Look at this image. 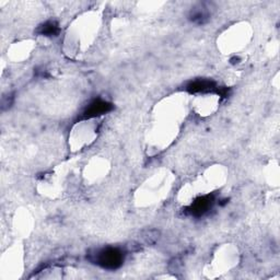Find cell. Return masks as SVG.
Masks as SVG:
<instances>
[{
  "mask_svg": "<svg viewBox=\"0 0 280 280\" xmlns=\"http://www.w3.org/2000/svg\"><path fill=\"white\" fill-rule=\"evenodd\" d=\"M94 262L103 268L116 269L124 262V253L120 248L106 247L94 254Z\"/></svg>",
  "mask_w": 280,
  "mask_h": 280,
  "instance_id": "cell-1",
  "label": "cell"
},
{
  "mask_svg": "<svg viewBox=\"0 0 280 280\" xmlns=\"http://www.w3.org/2000/svg\"><path fill=\"white\" fill-rule=\"evenodd\" d=\"M212 89H215V83L212 81L209 80H198L195 82L191 83L188 85L187 90L191 91V92H207V91H210Z\"/></svg>",
  "mask_w": 280,
  "mask_h": 280,
  "instance_id": "cell-4",
  "label": "cell"
},
{
  "mask_svg": "<svg viewBox=\"0 0 280 280\" xmlns=\"http://www.w3.org/2000/svg\"><path fill=\"white\" fill-rule=\"evenodd\" d=\"M212 198L209 196H201L193 202L192 206V213L196 216H201L203 213L209 210V208L212 205Z\"/></svg>",
  "mask_w": 280,
  "mask_h": 280,
  "instance_id": "cell-3",
  "label": "cell"
},
{
  "mask_svg": "<svg viewBox=\"0 0 280 280\" xmlns=\"http://www.w3.org/2000/svg\"><path fill=\"white\" fill-rule=\"evenodd\" d=\"M58 31H59L58 24L54 21L46 22L40 29V33L42 35H45V37H55V35L58 33Z\"/></svg>",
  "mask_w": 280,
  "mask_h": 280,
  "instance_id": "cell-5",
  "label": "cell"
},
{
  "mask_svg": "<svg viewBox=\"0 0 280 280\" xmlns=\"http://www.w3.org/2000/svg\"><path fill=\"white\" fill-rule=\"evenodd\" d=\"M111 109H112V105L108 103V102L102 101V100H96L92 102V103L89 105V108L84 111L83 116L86 120H93L95 119V117L108 113L109 111H111Z\"/></svg>",
  "mask_w": 280,
  "mask_h": 280,
  "instance_id": "cell-2",
  "label": "cell"
}]
</instances>
